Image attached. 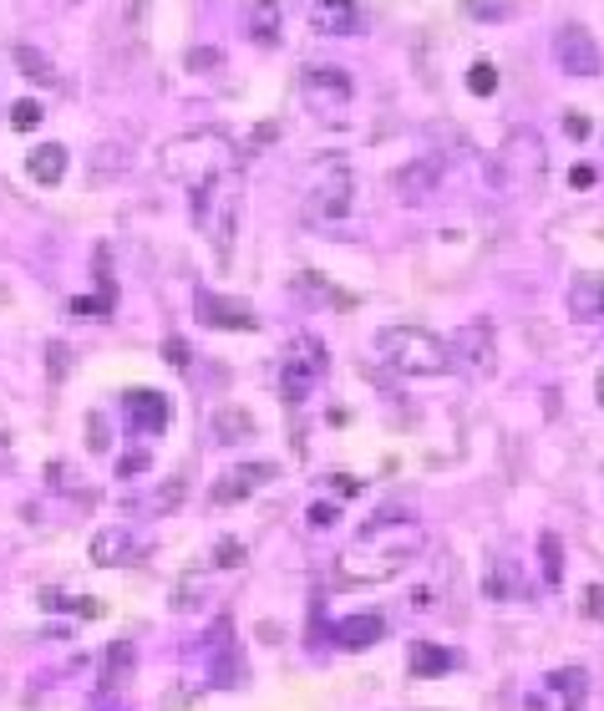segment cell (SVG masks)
Segmentation results:
<instances>
[{
  "label": "cell",
  "instance_id": "4316f807",
  "mask_svg": "<svg viewBox=\"0 0 604 711\" xmlns=\"http://www.w3.org/2000/svg\"><path fill=\"white\" fill-rule=\"evenodd\" d=\"M41 605H61V610H72V615H82V620H97L102 615V600H87V594H57V590H46L41 594Z\"/></svg>",
  "mask_w": 604,
  "mask_h": 711
},
{
  "label": "cell",
  "instance_id": "836d02e7",
  "mask_svg": "<svg viewBox=\"0 0 604 711\" xmlns=\"http://www.w3.org/2000/svg\"><path fill=\"white\" fill-rule=\"evenodd\" d=\"M46 356H51V382H61V376H67V361H72V356H67V346L51 341V351H46Z\"/></svg>",
  "mask_w": 604,
  "mask_h": 711
},
{
  "label": "cell",
  "instance_id": "8992f818",
  "mask_svg": "<svg viewBox=\"0 0 604 711\" xmlns=\"http://www.w3.org/2000/svg\"><path fill=\"white\" fill-rule=\"evenodd\" d=\"M321 376H325V346L300 330L295 341H290V351H285V361H280V397L290 401V407H300V401L321 386Z\"/></svg>",
  "mask_w": 604,
  "mask_h": 711
},
{
  "label": "cell",
  "instance_id": "cb8c5ba5",
  "mask_svg": "<svg viewBox=\"0 0 604 711\" xmlns=\"http://www.w3.org/2000/svg\"><path fill=\"white\" fill-rule=\"evenodd\" d=\"M539 564H544V585L548 590H559L564 585V544H559V533H539Z\"/></svg>",
  "mask_w": 604,
  "mask_h": 711
},
{
  "label": "cell",
  "instance_id": "2e32d148",
  "mask_svg": "<svg viewBox=\"0 0 604 711\" xmlns=\"http://www.w3.org/2000/svg\"><path fill=\"white\" fill-rule=\"evenodd\" d=\"M269 478H275V462H239V468H229V473L214 483V493H208V498H214L219 508L224 504H239V498H250L259 483H269Z\"/></svg>",
  "mask_w": 604,
  "mask_h": 711
},
{
  "label": "cell",
  "instance_id": "8fae6325",
  "mask_svg": "<svg viewBox=\"0 0 604 711\" xmlns=\"http://www.w3.org/2000/svg\"><path fill=\"white\" fill-rule=\"evenodd\" d=\"M554 61H559L564 76H600V67H604L600 41H594L584 26H559V36H554Z\"/></svg>",
  "mask_w": 604,
  "mask_h": 711
},
{
  "label": "cell",
  "instance_id": "ba28073f",
  "mask_svg": "<svg viewBox=\"0 0 604 711\" xmlns=\"http://www.w3.org/2000/svg\"><path fill=\"white\" fill-rule=\"evenodd\" d=\"M590 701V671L584 666H559L529 691V711H579Z\"/></svg>",
  "mask_w": 604,
  "mask_h": 711
},
{
  "label": "cell",
  "instance_id": "4dcf8cb0",
  "mask_svg": "<svg viewBox=\"0 0 604 711\" xmlns=\"http://www.w3.org/2000/svg\"><path fill=\"white\" fill-rule=\"evenodd\" d=\"M219 432H224V437H234V432H254V422L244 412H219Z\"/></svg>",
  "mask_w": 604,
  "mask_h": 711
},
{
  "label": "cell",
  "instance_id": "ffe728a7",
  "mask_svg": "<svg viewBox=\"0 0 604 711\" xmlns=\"http://www.w3.org/2000/svg\"><path fill=\"white\" fill-rule=\"evenodd\" d=\"M67 164H72V158H67V148H61V143H41V148L26 158V173L36 178L41 189H57L61 178H67Z\"/></svg>",
  "mask_w": 604,
  "mask_h": 711
},
{
  "label": "cell",
  "instance_id": "1f68e13d",
  "mask_svg": "<svg viewBox=\"0 0 604 711\" xmlns=\"http://www.w3.org/2000/svg\"><path fill=\"white\" fill-rule=\"evenodd\" d=\"M584 615H590V620H604V585H590V590H584Z\"/></svg>",
  "mask_w": 604,
  "mask_h": 711
},
{
  "label": "cell",
  "instance_id": "74e56055",
  "mask_svg": "<svg viewBox=\"0 0 604 711\" xmlns=\"http://www.w3.org/2000/svg\"><path fill=\"white\" fill-rule=\"evenodd\" d=\"M168 361H173L178 371H189V346H183V341H168Z\"/></svg>",
  "mask_w": 604,
  "mask_h": 711
},
{
  "label": "cell",
  "instance_id": "5bb4252c",
  "mask_svg": "<svg viewBox=\"0 0 604 711\" xmlns=\"http://www.w3.org/2000/svg\"><path fill=\"white\" fill-rule=\"evenodd\" d=\"M443 178H447V164L443 158H416V164H407L397 173V198L407 208H422L432 198V193L443 189Z\"/></svg>",
  "mask_w": 604,
  "mask_h": 711
},
{
  "label": "cell",
  "instance_id": "f35d334b",
  "mask_svg": "<svg viewBox=\"0 0 604 711\" xmlns=\"http://www.w3.org/2000/svg\"><path fill=\"white\" fill-rule=\"evenodd\" d=\"M594 178H600V173H594V168H590V164H579V168H575V173H569V183H575V189H590Z\"/></svg>",
  "mask_w": 604,
  "mask_h": 711
},
{
  "label": "cell",
  "instance_id": "e0dca14e",
  "mask_svg": "<svg viewBox=\"0 0 604 711\" xmlns=\"http://www.w3.org/2000/svg\"><path fill=\"white\" fill-rule=\"evenodd\" d=\"M310 26L321 36H351L361 26V0H310Z\"/></svg>",
  "mask_w": 604,
  "mask_h": 711
},
{
  "label": "cell",
  "instance_id": "d6a6232c",
  "mask_svg": "<svg viewBox=\"0 0 604 711\" xmlns=\"http://www.w3.org/2000/svg\"><path fill=\"white\" fill-rule=\"evenodd\" d=\"M214 559H219V569H229V564H244V544H234V539H224Z\"/></svg>",
  "mask_w": 604,
  "mask_h": 711
},
{
  "label": "cell",
  "instance_id": "30bf717a",
  "mask_svg": "<svg viewBox=\"0 0 604 711\" xmlns=\"http://www.w3.org/2000/svg\"><path fill=\"white\" fill-rule=\"evenodd\" d=\"M452 371H468V376H493L498 371V346H493V321H468V326L452 336Z\"/></svg>",
  "mask_w": 604,
  "mask_h": 711
},
{
  "label": "cell",
  "instance_id": "ac0fdd59",
  "mask_svg": "<svg viewBox=\"0 0 604 711\" xmlns=\"http://www.w3.org/2000/svg\"><path fill=\"white\" fill-rule=\"evenodd\" d=\"M386 636V620L376 615V610H361V615H346V620L330 630V640H336L340 651H371L376 640Z\"/></svg>",
  "mask_w": 604,
  "mask_h": 711
},
{
  "label": "cell",
  "instance_id": "9c48e42d",
  "mask_svg": "<svg viewBox=\"0 0 604 711\" xmlns=\"http://www.w3.org/2000/svg\"><path fill=\"white\" fill-rule=\"evenodd\" d=\"M544 143H539V133L533 128H523V133H514L508 143H503L498 153V173L508 178V183H518V189H539L544 183Z\"/></svg>",
  "mask_w": 604,
  "mask_h": 711
},
{
  "label": "cell",
  "instance_id": "f546056e",
  "mask_svg": "<svg viewBox=\"0 0 604 711\" xmlns=\"http://www.w3.org/2000/svg\"><path fill=\"white\" fill-rule=\"evenodd\" d=\"M462 11L472 21H508L514 15V0H462Z\"/></svg>",
  "mask_w": 604,
  "mask_h": 711
},
{
  "label": "cell",
  "instance_id": "60d3db41",
  "mask_svg": "<svg viewBox=\"0 0 604 711\" xmlns=\"http://www.w3.org/2000/svg\"><path fill=\"white\" fill-rule=\"evenodd\" d=\"M87 427H92V447H97V453H107V427H102V417H92Z\"/></svg>",
  "mask_w": 604,
  "mask_h": 711
},
{
  "label": "cell",
  "instance_id": "8d00e7d4",
  "mask_svg": "<svg viewBox=\"0 0 604 711\" xmlns=\"http://www.w3.org/2000/svg\"><path fill=\"white\" fill-rule=\"evenodd\" d=\"M330 489H336L340 498H355V493H361V483H355V478H346V473H336V478H330Z\"/></svg>",
  "mask_w": 604,
  "mask_h": 711
},
{
  "label": "cell",
  "instance_id": "d6986e66",
  "mask_svg": "<svg viewBox=\"0 0 604 711\" xmlns=\"http://www.w3.org/2000/svg\"><path fill=\"white\" fill-rule=\"evenodd\" d=\"M244 26H250V41H254V46H280V26H285L280 0H250V15H244Z\"/></svg>",
  "mask_w": 604,
  "mask_h": 711
},
{
  "label": "cell",
  "instance_id": "44dd1931",
  "mask_svg": "<svg viewBox=\"0 0 604 711\" xmlns=\"http://www.w3.org/2000/svg\"><path fill=\"white\" fill-rule=\"evenodd\" d=\"M407 666H412L416 682H432V676H447L457 666V655L447 646H432V640H416L412 655H407Z\"/></svg>",
  "mask_w": 604,
  "mask_h": 711
},
{
  "label": "cell",
  "instance_id": "3957f363",
  "mask_svg": "<svg viewBox=\"0 0 604 711\" xmlns=\"http://www.w3.org/2000/svg\"><path fill=\"white\" fill-rule=\"evenodd\" d=\"M376 356L397 376H443V371H452V351L422 326H386L376 336Z\"/></svg>",
  "mask_w": 604,
  "mask_h": 711
},
{
  "label": "cell",
  "instance_id": "5b68a950",
  "mask_svg": "<svg viewBox=\"0 0 604 711\" xmlns=\"http://www.w3.org/2000/svg\"><path fill=\"white\" fill-rule=\"evenodd\" d=\"M193 219L208 229L219 265L229 269V244H234V219H239V183H234V173L219 178V183H208V189H193Z\"/></svg>",
  "mask_w": 604,
  "mask_h": 711
},
{
  "label": "cell",
  "instance_id": "7402d4cb",
  "mask_svg": "<svg viewBox=\"0 0 604 711\" xmlns=\"http://www.w3.org/2000/svg\"><path fill=\"white\" fill-rule=\"evenodd\" d=\"M92 559L102 564V569L128 564L133 559V529H97V539H92Z\"/></svg>",
  "mask_w": 604,
  "mask_h": 711
},
{
  "label": "cell",
  "instance_id": "d4e9b609",
  "mask_svg": "<svg viewBox=\"0 0 604 711\" xmlns=\"http://www.w3.org/2000/svg\"><path fill=\"white\" fill-rule=\"evenodd\" d=\"M11 57H15V67H21L31 82H41V87H57V67H51V61H46L36 46H15Z\"/></svg>",
  "mask_w": 604,
  "mask_h": 711
},
{
  "label": "cell",
  "instance_id": "7c38bea8",
  "mask_svg": "<svg viewBox=\"0 0 604 711\" xmlns=\"http://www.w3.org/2000/svg\"><path fill=\"white\" fill-rule=\"evenodd\" d=\"M193 311H198V326L208 330H259V315L234 296H219V290H198L193 296Z\"/></svg>",
  "mask_w": 604,
  "mask_h": 711
},
{
  "label": "cell",
  "instance_id": "6da1fadb",
  "mask_svg": "<svg viewBox=\"0 0 604 711\" xmlns=\"http://www.w3.org/2000/svg\"><path fill=\"white\" fill-rule=\"evenodd\" d=\"M422 544H427V533L416 529L412 519L407 523H386V519L366 523L361 539L336 559V569H340L336 585H382V579H391L407 559H416Z\"/></svg>",
  "mask_w": 604,
  "mask_h": 711
},
{
  "label": "cell",
  "instance_id": "603a6c76",
  "mask_svg": "<svg viewBox=\"0 0 604 711\" xmlns=\"http://www.w3.org/2000/svg\"><path fill=\"white\" fill-rule=\"evenodd\" d=\"M133 676V646H107V666H102V691L118 697L122 686Z\"/></svg>",
  "mask_w": 604,
  "mask_h": 711
},
{
  "label": "cell",
  "instance_id": "52a82bcc",
  "mask_svg": "<svg viewBox=\"0 0 604 711\" xmlns=\"http://www.w3.org/2000/svg\"><path fill=\"white\" fill-rule=\"evenodd\" d=\"M355 204V173L346 158H321V178L310 189V219H346Z\"/></svg>",
  "mask_w": 604,
  "mask_h": 711
},
{
  "label": "cell",
  "instance_id": "9a60e30c",
  "mask_svg": "<svg viewBox=\"0 0 604 711\" xmlns=\"http://www.w3.org/2000/svg\"><path fill=\"white\" fill-rule=\"evenodd\" d=\"M208 682L214 686H234L239 666H234V620L219 615L214 630H208Z\"/></svg>",
  "mask_w": 604,
  "mask_h": 711
},
{
  "label": "cell",
  "instance_id": "4fadbf2b",
  "mask_svg": "<svg viewBox=\"0 0 604 711\" xmlns=\"http://www.w3.org/2000/svg\"><path fill=\"white\" fill-rule=\"evenodd\" d=\"M122 417H128V427L133 432H162L168 427V417H173V407H168V397L162 391H153V386H133V391H122Z\"/></svg>",
  "mask_w": 604,
  "mask_h": 711
},
{
  "label": "cell",
  "instance_id": "b9f144b4",
  "mask_svg": "<svg viewBox=\"0 0 604 711\" xmlns=\"http://www.w3.org/2000/svg\"><path fill=\"white\" fill-rule=\"evenodd\" d=\"M594 397H600V407H604V366H600V376H594Z\"/></svg>",
  "mask_w": 604,
  "mask_h": 711
},
{
  "label": "cell",
  "instance_id": "ab89813d",
  "mask_svg": "<svg viewBox=\"0 0 604 711\" xmlns=\"http://www.w3.org/2000/svg\"><path fill=\"white\" fill-rule=\"evenodd\" d=\"M189 67L198 72V67H219V51H189Z\"/></svg>",
  "mask_w": 604,
  "mask_h": 711
},
{
  "label": "cell",
  "instance_id": "e575fe53",
  "mask_svg": "<svg viewBox=\"0 0 604 711\" xmlns=\"http://www.w3.org/2000/svg\"><path fill=\"white\" fill-rule=\"evenodd\" d=\"M340 519V508L336 504H310V523L321 529V523H336Z\"/></svg>",
  "mask_w": 604,
  "mask_h": 711
},
{
  "label": "cell",
  "instance_id": "83f0119b",
  "mask_svg": "<svg viewBox=\"0 0 604 711\" xmlns=\"http://www.w3.org/2000/svg\"><path fill=\"white\" fill-rule=\"evenodd\" d=\"M468 92L472 97H493V92H498V67H493V61H472L468 67Z\"/></svg>",
  "mask_w": 604,
  "mask_h": 711
},
{
  "label": "cell",
  "instance_id": "d590c367",
  "mask_svg": "<svg viewBox=\"0 0 604 711\" xmlns=\"http://www.w3.org/2000/svg\"><path fill=\"white\" fill-rule=\"evenodd\" d=\"M564 133H569V137H590V118H584V112H569V118H564Z\"/></svg>",
  "mask_w": 604,
  "mask_h": 711
},
{
  "label": "cell",
  "instance_id": "484cf974",
  "mask_svg": "<svg viewBox=\"0 0 604 711\" xmlns=\"http://www.w3.org/2000/svg\"><path fill=\"white\" fill-rule=\"evenodd\" d=\"M575 315H594L604 326V280H584L575 290Z\"/></svg>",
  "mask_w": 604,
  "mask_h": 711
},
{
  "label": "cell",
  "instance_id": "f1b7e54d",
  "mask_svg": "<svg viewBox=\"0 0 604 711\" xmlns=\"http://www.w3.org/2000/svg\"><path fill=\"white\" fill-rule=\"evenodd\" d=\"M41 103L36 97H21V103H11V128L15 133H31V128H41Z\"/></svg>",
  "mask_w": 604,
  "mask_h": 711
},
{
  "label": "cell",
  "instance_id": "7a4b0ae2",
  "mask_svg": "<svg viewBox=\"0 0 604 711\" xmlns=\"http://www.w3.org/2000/svg\"><path fill=\"white\" fill-rule=\"evenodd\" d=\"M162 173L173 178V183H189V189H208V183H219V178L234 173L239 164V148L229 143L224 133H178L162 143L158 153Z\"/></svg>",
  "mask_w": 604,
  "mask_h": 711
},
{
  "label": "cell",
  "instance_id": "277c9868",
  "mask_svg": "<svg viewBox=\"0 0 604 711\" xmlns=\"http://www.w3.org/2000/svg\"><path fill=\"white\" fill-rule=\"evenodd\" d=\"M300 97H305L310 118H321V128H346L355 107V82L340 67H305L300 72Z\"/></svg>",
  "mask_w": 604,
  "mask_h": 711
}]
</instances>
